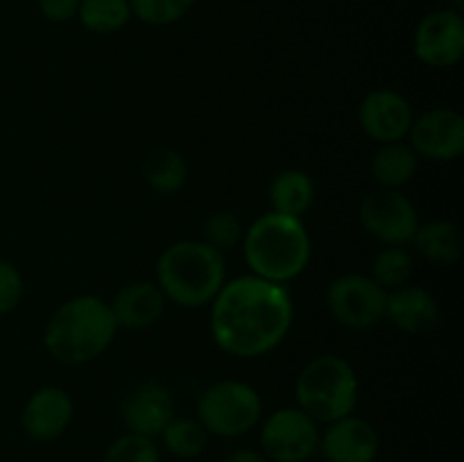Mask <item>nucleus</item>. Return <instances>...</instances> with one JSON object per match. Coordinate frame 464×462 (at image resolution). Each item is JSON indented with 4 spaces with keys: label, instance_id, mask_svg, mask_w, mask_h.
Returning <instances> with one entry per match:
<instances>
[{
    "label": "nucleus",
    "instance_id": "1",
    "mask_svg": "<svg viewBox=\"0 0 464 462\" xmlns=\"http://www.w3.org/2000/svg\"><path fill=\"white\" fill-rule=\"evenodd\" d=\"M293 317L285 285L243 274L225 281L211 302V335L229 356L258 358L284 342Z\"/></svg>",
    "mask_w": 464,
    "mask_h": 462
},
{
    "label": "nucleus",
    "instance_id": "2",
    "mask_svg": "<svg viewBox=\"0 0 464 462\" xmlns=\"http://www.w3.org/2000/svg\"><path fill=\"white\" fill-rule=\"evenodd\" d=\"M116 331L109 302L95 294H77L50 315L44 344L57 362L86 365L107 351Z\"/></svg>",
    "mask_w": 464,
    "mask_h": 462
},
{
    "label": "nucleus",
    "instance_id": "3",
    "mask_svg": "<svg viewBox=\"0 0 464 462\" xmlns=\"http://www.w3.org/2000/svg\"><path fill=\"white\" fill-rule=\"evenodd\" d=\"M243 256L252 274L285 285L311 261V238L299 217L263 213L243 236Z\"/></svg>",
    "mask_w": 464,
    "mask_h": 462
},
{
    "label": "nucleus",
    "instance_id": "4",
    "mask_svg": "<svg viewBox=\"0 0 464 462\" xmlns=\"http://www.w3.org/2000/svg\"><path fill=\"white\" fill-rule=\"evenodd\" d=\"M227 281L225 254L204 240H177L157 261V285L168 302L202 308L216 299Z\"/></svg>",
    "mask_w": 464,
    "mask_h": 462
},
{
    "label": "nucleus",
    "instance_id": "5",
    "mask_svg": "<svg viewBox=\"0 0 464 462\" xmlns=\"http://www.w3.org/2000/svg\"><path fill=\"white\" fill-rule=\"evenodd\" d=\"M358 376L344 358L335 353L313 358L295 380V399L317 424H331L352 415L358 403Z\"/></svg>",
    "mask_w": 464,
    "mask_h": 462
},
{
    "label": "nucleus",
    "instance_id": "6",
    "mask_svg": "<svg viewBox=\"0 0 464 462\" xmlns=\"http://www.w3.org/2000/svg\"><path fill=\"white\" fill-rule=\"evenodd\" d=\"M263 417L261 394L243 380H218L198 401V421L216 438H240Z\"/></svg>",
    "mask_w": 464,
    "mask_h": 462
},
{
    "label": "nucleus",
    "instance_id": "7",
    "mask_svg": "<svg viewBox=\"0 0 464 462\" xmlns=\"http://www.w3.org/2000/svg\"><path fill=\"white\" fill-rule=\"evenodd\" d=\"M388 290L367 274H343L326 290V306L340 326L352 331L374 329L385 320Z\"/></svg>",
    "mask_w": 464,
    "mask_h": 462
},
{
    "label": "nucleus",
    "instance_id": "8",
    "mask_svg": "<svg viewBox=\"0 0 464 462\" xmlns=\"http://www.w3.org/2000/svg\"><path fill=\"white\" fill-rule=\"evenodd\" d=\"M320 447V428L302 408H279L261 426L266 460L306 462Z\"/></svg>",
    "mask_w": 464,
    "mask_h": 462
},
{
    "label": "nucleus",
    "instance_id": "9",
    "mask_svg": "<svg viewBox=\"0 0 464 462\" xmlns=\"http://www.w3.org/2000/svg\"><path fill=\"white\" fill-rule=\"evenodd\" d=\"M361 222L385 247H406L420 226L415 204L392 188H376L362 197Z\"/></svg>",
    "mask_w": 464,
    "mask_h": 462
},
{
    "label": "nucleus",
    "instance_id": "10",
    "mask_svg": "<svg viewBox=\"0 0 464 462\" xmlns=\"http://www.w3.org/2000/svg\"><path fill=\"white\" fill-rule=\"evenodd\" d=\"M417 59L430 68L456 66L464 54V21L458 9H438L420 21L412 41Z\"/></svg>",
    "mask_w": 464,
    "mask_h": 462
},
{
    "label": "nucleus",
    "instance_id": "11",
    "mask_svg": "<svg viewBox=\"0 0 464 462\" xmlns=\"http://www.w3.org/2000/svg\"><path fill=\"white\" fill-rule=\"evenodd\" d=\"M408 145L417 157L430 161H453L464 152V118L449 107L430 109L412 120Z\"/></svg>",
    "mask_w": 464,
    "mask_h": 462
},
{
    "label": "nucleus",
    "instance_id": "12",
    "mask_svg": "<svg viewBox=\"0 0 464 462\" xmlns=\"http://www.w3.org/2000/svg\"><path fill=\"white\" fill-rule=\"evenodd\" d=\"M415 111L401 93L392 89H374L358 107L361 130L379 145L399 143L408 139Z\"/></svg>",
    "mask_w": 464,
    "mask_h": 462
},
{
    "label": "nucleus",
    "instance_id": "13",
    "mask_svg": "<svg viewBox=\"0 0 464 462\" xmlns=\"http://www.w3.org/2000/svg\"><path fill=\"white\" fill-rule=\"evenodd\" d=\"M121 415L130 433L154 439L175 419V399L166 385L145 380L127 392Z\"/></svg>",
    "mask_w": 464,
    "mask_h": 462
},
{
    "label": "nucleus",
    "instance_id": "14",
    "mask_svg": "<svg viewBox=\"0 0 464 462\" xmlns=\"http://www.w3.org/2000/svg\"><path fill=\"white\" fill-rule=\"evenodd\" d=\"M379 447V433L374 426L353 412L331 421L320 438V448L329 462H374Z\"/></svg>",
    "mask_w": 464,
    "mask_h": 462
},
{
    "label": "nucleus",
    "instance_id": "15",
    "mask_svg": "<svg viewBox=\"0 0 464 462\" xmlns=\"http://www.w3.org/2000/svg\"><path fill=\"white\" fill-rule=\"evenodd\" d=\"M72 399L57 385H45L27 399L21 415L23 433L34 442L57 439L71 426Z\"/></svg>",
    "mask_w": 464,
    "mask_h": 462
},
{
    "label": "nucleus",
    "instance_id": "16",
    "mask_svg": "<svg viewBox=\"0 0 464 462\" xmlns=\"http://www.w3.org/2000/svg\"><path fill=\"white\" fill-rule=\"evenodd\" d=\"M166 303L168 299L157 281H131L118 290L109 306H111L118 329L140 331L150 329L161 320Z\"/></svg>",
    "mask_w": 464,
    "mask_h": 462
},
{
    "label": "nucleus",
    "instance_id": "17",
    "mask_svg": "<svg viewBox=\"0 0 464 462\" xmlns=\"http://www.w3.org/2000/svg\"><path fill=\"white\" fill-rule=\"evenodd\" d=\"M385 320L392 322L403 333H429L440 320V303L421 285H401L388 293Z\"/></svg>",
    "mask_w": 464,
    "mask_h": 462
},
{
    "label": "nucleus",
    "instance_id": "18",
    "mask_svg": "<svg viewBox=\"0 0 464 462\" xmlns=\"http://www.w3.org/2000/svg\"><path fill=\"white\" fill-rule=\"evenodd\" d=\"M411 243L426 261L435 265H453L464 252L462 231L451 220H430L424 225L420 222Z\"/></svg>",
    "mask_w": 464,
    "mask_h": 462
},
{
    "label": "nucleus",
    "instance_id": "19",
    "mask_svg": "<svg viewBox=\"0 0 464 462\" xmlns=\"http://www.w3.org/2000/svg\"><path fill=\"white\" fill-rule=\"evenodd\" d=\"M267 195H270L272 211L302 220L304 213L313 207L315 184L308 172L299 170V168H288V170L276 172L275 179L270 181Z\"/></svg>",
    "mask_w": 464,
    "mask_h": 462
},
{
    "label": "nucleus",
    "instance_id": "20",
    "mask_svg": "<svg viewBox=\"0 0 464 462\" xmlns=\"http://www.w3.org/2000/svg\"><path fill=\"white\" fill-rule=\"evenodd\" d=\"M417 166H420V157L415 154V149L406 140H399V143L379 145L370 170L379 188L399 190L401 186L411 184Z\"/></svg>",
    "mask_w": 464,
    "mask_h": 462
},
{
    "label": "nucleus",
    "instance_id": "21",
    "mask_svg": "<svg viewBox=\"0 0 464 462\" xmlns=\"http://www.w3.org/2000/svg\"><path fill=\"white\" fill-rule=\"evenodd\" d=\"M143 177L152 190L161 195H172L184 188L186 179H188V163L175 149H157L145 159Z\"/></svg>",
    "mask_w": 464,
    "mask_h": 462
},
{
    "label": "nucleus",
    "instance_id": "22",
    "mask_svg": "<svg viewBox=\"0 0 464 462\" xmlns=\"http://www.w3.org/2000/svg\"><path fill=\"white\" fill-rule=\"evenodd\" d=\"M77 18L93 34H111L131 18L130 0H82Z\"/></svg>",
    "mask_w": 464,
    "mask_h": 462
},
{
    "label": "nucleus",
    "instance_id": "23",
    "mask_svg": "<svg viewBox=\"0 0 464 462\" xmlns=\"http://www.w3.org/2000/svg\"><path fill=\"white\" fill-rule=\"evenodd\" d=\"M159 438L163 439V447L175 457H181V460L199 457L208 444L207 428L198 419H190V417H175Z\"/></svg>",
    "mask_w": 464,
    "mask_h": 462
},
{
    "label": "nucleus",
    "instance_id": "24",
    "mask_svg": "<svg viewBox=\"0 0 464 462\" xmlns=\"http://www.w3.org/2000/svg\"><path fill=\"white\" fill-rule=\"evenodd\" d=\"M415 261L406 247H383L372 261V279L383 290H397L411 281Z\"/></svg>",
    "mask_w": 464,
    "mask_h": 462
},
{
    "label": "nucleus",
    "instance_id": "25",
    "mask_svg": "<svg viewBox=\"0 0 464 462\" xmlns=\"http://www.w3.org/2000/svg\"><path fill=\"white\" fill-rule=\"evenodd\" d=\"M195 0H130L131 16L145 25L163 27L181 21L190 12Z\"/></svg>",
    "mask_w": 464,
    "mask_h": 462
},
{
    "label": "nucleus",
    "instance_id": "26",
    "mask_svg": "<svg viewBox=\"0 0 464 462\" xmlns=\"http://www.w3.org/2000/svg\"><path fill=\"white\" fill-rule=\"evenodd\" d=\"M243 222L231 211H216L204 222V243L211 245L220 254L229 252L236 245L243 243Z\"/></svg>",
    "mask_w": 464,
    "mask_h": 462
},
{
    "label": "nucleus",
    "instance_id": "27",
    "mask_svg": "<svg viewBox=\"0 0 464 462\" xmlns=\"http://www.w3.org/2000/svg\"><path fill=\"white\" fill-rule=\"evenodd\" d=\"M102 462H161V456H159L154 439L127 433L118 438L116 442H111Z\"/></svg>",
    "mask_w": 464,
    "mask_h": 462
},
{
    "label": "nucleus",
    "instance_id": "28",
    "mask_svg": "<svg viewBox=\"0 0 464 462\" xmlns=\"http://www.w3.org/2000/svg\"><path fill=\"white\" fill-rule=\"evenodd\" d=\"M23 299V276L14 263L0 258V315H7Z\"/></svg>",
    "mask_w": 464,
    "mask_h": 462
},
{
    "label": "nucleus",
    "instance_id": "29",
    "mask_svg": "<svg viewBox=\"0 0 464 462\" xmlns=\"http://www.w3.org/2000/svg\"><path fill=\"white\" fill-rule=\"evenodd\" d=\"M82 0H39L41 16L53 23H66L77 18Z\"/></svg>",
    "mask_w": 464,
    "mask_h": 462
},
{
    "label": "nucleus",
    "instance_id": "30",
    "mask_svg": "<svg viewBox=\"0 0 464 462\" xmlns=\"http://www.w3.org/2000/svg\"><path fill=\"white\" fill-rule=\"evenodd\" d=\"M222 462H267V460L263 453L252 451V448H238V451L229 453Z\"/></svg>",
    "mask_w": 464,
    "mask_h": 462
},
{
    "label": "nucleus",
    "instance_id": "31",
    "mask_svg": "<svg viewBox=\"0 0 464 462\" xmlns=\"http://www.w3.org/2000/svg\"><path fill=\"white\" fill-rule=\"evenodd\" d=\"M460 7H462V0H456V9H458V12H460Z\"/></svg>",
    "mask_w": 464,
    "mask_h": 462
}]
</instances>
